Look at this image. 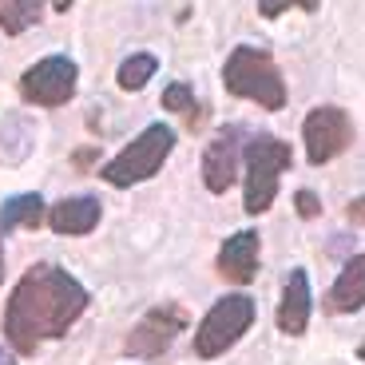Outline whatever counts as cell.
Returning a JSON list of instances; mask_svg holds the SVG:
<instances>
[{"instance_id":"1","label":"cell","mask_w":365,"mask_h":365,"mask_svg":"<svg viewBox=\"0 0 365 365\" xmlns=\"http://www.w3.org/2000/svg\"><path fill=\"white\" fill-rule=\"evenodd\" d=\"M88 310V290L68 270L36 262L12 290L4 306V338L16 354H36L40 341L60 338Z\"/></svg>"},{"instance_id":"2","label":"cell","mask_w":365,"mask_h":365,"mask_svg":"<svg viewBox=\"0 0 365 365\" xmlns=\"http://www.w3.org/2000/svg\"><path fill=\"white\" fill-rule=\"evenodd\" d=\"M222 83H227L230 96H238V100H255L258 108H266V111L286 108V83H282V76H278V64H274L262 48L238 44L235 52L227 56Z\"/></svg>"},{"instance_id":"3","label":"cell","mask_w":365,"mask_h":365,"mask_svg":"<svg viewBox=\"0 0 365 365\" xmlns=\"http://www.w3.org/2000/svg\"><path fill=\"white\" fill-rule=\"evenodd\" d=\"M175 147V131L163 128V123H151L139 139H131L123 151H119L111 163H103V182L111 187H135V182L151 179V175L163 167V159L171 155Z\"/></svg>"},{"instance_id":"4","label":"cell","mask_w":365,"mask_h":365,"mask_svg":"<svg viewBox=\"0 0 365 365\" xmlns=\"http://www.w3.org/2000/svg\"><path fill=\"white\" fill-rule=\"evenodd\" d=\"M294 151L290 143L274 135H255L247 143V210L250 215H262L270 210L274 195H278V179L290 167Z\"/></svg>"},{"instance_id":"5","label":"cell","mask_w":365,"mask_h":365,"mask_svg":"<svg viewBox=\"0 0 365 365\" xmlns=\"http://www.w3.org/2000/svg\"><path fill=\"white\" fill-rule=\"evenodd\" d=\"M255 318H258V306H255V298H247V294H230V298L215 302L210 314L202 318L199 334H195V354L199 357L227 354V349L255 326Z\"/></svg>"},{"instance_id":"6","label":"cell","mask_w":365,"mask_h":365,"mask_svg":"<svg viewBox=\"0 0 365 365\" xmlns=\"http://www.w3.org/2000/svg\"><path fill=\"white\" fill-rule=\"evenodd\" d=\"M76 64L68 56H44L40 64H32L24 76H20V96L36 108H60L76 96Z\"/></svg>"},{"instance_id":"7","label":"cell","mask_w":365,"mask_h":365,"mask_svg":"<svg viewBox=\"0 0 365 365\" xmlns=\"http://www.w3.org/2000/svg\"><path fill=\"white\" fill-rule=\"evenodd\" d=\"M302 139H306V159L318 167L338 159L354 143V123L341 108H314L302 123Z\"/></svg>"},{"instance_id":"8","label":"cell","mask_w":365,"mask_h":365,"mask_svg":"<svg viewBox=\"0 0 365 365\" xmlns=\"http://www.w3.org/2000/svg\"><path fill=\"white\" fill-rule=\"evenodd\" d=\"M187 329V310L182 306H155L139 318V326L128 338V354L131 357H159L171 349V341Z\"/></svg>"},{"instance_id":"9","label":"cell","mask_w":365,"mask_h":365,"mask_svg":"<svg viewBox=\"0 0 365 365\" xmlns=\"http://www.w3.org/2000/svg\"><path fill=\"white\" fill-rule=\"evenodd\" d=\"M242 135H247V131L238 128V123H230V128H222V135L207 147V155H202V182H207L210 195H222L230 182H235Z\"/></svg>"},{"instance_id":"10","label":"cell","mask_w":365,"mask_h":365,"mask_svg":"<svg viewBox=\"0 0 365 365\" xmlns=\"http://www.w3.org/2000/svg\"><path fill=\"white\" fill-rule=\"evenodd\" d=\"M219 274L230 278L235 286L255 282V274H258V235L255 230H238V235H230L227 242H222Z\"/></svg>"},{"instance_id":"11","label":"cell","mask_w":365,"mask_h":365,"mask_svg":"<svg viewBox=\"0 0 365 365\" xmlns=\"http://www.w3.org/2000/svg\"><path fill=\"white\" fill-rule=\"evenodd\" d=\"M310 306L314 302H310V278H306V270H290V278L282 286V302H278V329L290 334V338L306 334Z\"/></svg>"},{"instance_id":"12","label":"cell","mask_w":365,"mask_h":365,"mask_svg":"<svg viewBox=\"0 0 365 365\" xmlns=\"http://www.w3.org/2000/svg\"><path fill=\"white\" fill-rule=\"evenodd\" d=\"M365 306V255L349 258L346 270L338 274V282L326 294V310L329 314H354Z\"/></svg>"},{"instance_id":"13","label":"cell","mask_w":365,"mask_h":365,"mask_svg":"<svg viewBox=\"0 0 365 365\" xmlns=\"http://www.w3.org/2000/svg\"><path fill=\"white\" fill-rule=\"evenodd\" d=\"M56 235H88L96 222H100V199H91V195H76V199H64L56 202L52 215H48Z\"/></svg>"},{"instance_id":"14","label":"cell","mask_w":365,"mask_h":365,"mask_svg":"<svg viewBox=\"0 0 365 365\" xmlns=\"http://www.w3.org/2000/svg\"><path fill=\"white\" fill-rule=\"evenodd\" d=\"M40 219H44V199L40 195H16L0 207V235L16 227H36Z\"/></svg>"},{"instance_id":"15","label":"cell","mask_w":365,"mask_h":365,"mask_svg":"<svg viewBox=\"0 0 365 365\" xmlns=\"http://www.w3.org/2000/svg\"><path fill=\"white\" fill-rule=\"evenodd\" d=\"M155 72H159V60L151 52H139V56H128V60L119 64L115 80H119L123 91H139V88H147V80H151Z\"/></svg>"},{"instance_id":"16","label":"cell","mask_w":365,"mask_h":365,"mask_svg":"<svg viewBox=\"0 0 365 365\" xmlns=\"http://www.w3.org/2000/svg\"><path fill=\"white\" fill-rule=\"evenodd\" d=\"M40 20V4L36 0H4L0 4V28L9 36H20L24 28H32Z\"/></svg>"},{"instance_id":"17","label":"cell","mask_w":365,"mask_h":365,"mask_svg":"<svg viewBox=\"0 0 365 365\" xmlns=\"http://www.w3.org/2000/svg\"><path fill=\"white\" fill-rule=\"evenodd\" d=\"M163 108L167 111H191L195 108V91L187 88V83H171V88L163 91Z\"/></svg>"},{"instance_id":"18","label":"cell","mask_w":365,"mask_h":365,"mask_svg":"<svg viewBox=\"0 0 365 365\" xmlns=\"http://www.w3.org/2000/svg\"><path fill=\"white\" fill-rule=\"evenodd\" d=\"M294 202H298V215H302V219H314V215L322 210V199H318L314 191H298V199H294Z\"/></svg>"},{"instance_id":"19","label":"cell","mask_w":365,"mask_h":365,"mask_svg":"<svg viewBox=\"0 0 365 365\" xmlns=\"http://www.w3.org/2000/svg\"><path fill=\"white\" fill-rule=\"evenodd\" d=\"M354 222H365V199H357V202H349V210H346Z\"/></svg>"},{"instance_id":"20","label":"cell","mask_w":365,"mask_h":365,"mask_svg":"<svg viewBox=\"0 0 365 365\" xmlns=\"http://www.w3.org/2000/svg\"><path fill=\"white\" fill-rule=\"evenodd\" d=\"M258 12H262V16H278V12H286V4H270V0H266V4H258Z\"/></svg>"},{"instance_id":"21","label":"cell","mask_w":365,"mask_h":365,"mask_svg":"<svg viewBox=\"0 0 365 365\" xmlns=\"http://www.w3.org/2000/svg\"><path fill=\"white\" fill-rule=\"evenodd\" d=\"M0 365H16V361H12V354H9V349H0Z\"/></svg>"},{"instance_id":"22","label":"cell","mask_w":365,"mask_h":365,"mask_svg":"<svg viewBox=\"0 0 365 365\" xmlns=\"http://www.w3.org/2000/svg\"><path fill=\"white\" fill-rule=\"evenodd\" d=\"M357 357H361V361H365V341H361V346H357Z\"/></svg>"},{"instance_id":"23","label":"cell","mask_w":365,"mask_h":365,"mask_svg":"<svg viewBox=\"0 0 365 365\" xmlns=\"http://www.w3.org/2000/svg\"><path fill=\"white\" fill-rule=\"evenodd\" d=\"M0 278H4V250H0Z\"/></svg>"}]
</instances>
